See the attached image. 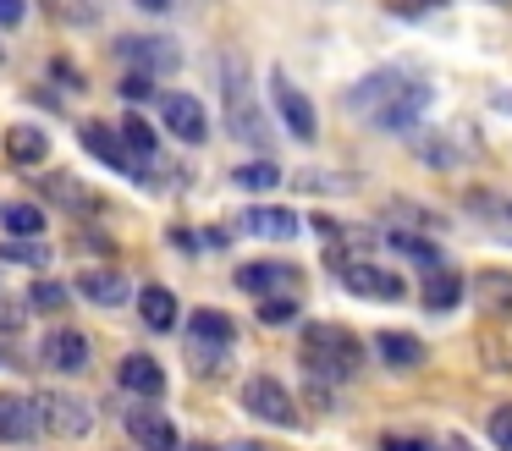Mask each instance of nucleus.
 I'll return each instance as SVG.
<instances>
[{"label": "nucleus", "instance_id": "obj_1", "mask_svg": "<svg viewBox=\"0 0 512 451\" xmlns=\"http://www.w3.org/2000/svg\"><path fill=\"white\" fill-rule=\"evenodd\" d=\"M347 110L364 116L375 132H413L430 110V83L408 72H369L358 88H347Z\"/></svg>", "mask_w": 512, "mask_h": 451}, {"label": "nucleus", "instance_id": "obj_2", "mask_svg": "<svg viewBox=\"0 0 512 451\" xmlns=\"http://www.w3.org/2000/svg\"><path fill=\"white\" fill-rule=\"evenodd\" d=\"M358 363H364V341H358L347 325H309L303 330V369H309L320 385L353 380Z\"/></svg>", "mask_w": 512, "mask_h": 451}, {"label": "nucleus", "instance_id": "obj_3", "mask_svg": "<svg viewBox=\"0 0 512 451\" xmlns=\"http://www.w3.org/2000/svg\"><path fill=\"white\" fill-rule=\"evenodd\" d=\"M413 149L424 154V160L435 165V171H452V165H468V160H479L485 154V138H479L468 121H452V127H430V132H419L413 138Z\"/></svg>", "mask_w": 512, "mask_h": 451}, {"label": "nucleus", "instance_id": "obj_4", "mask_svg": "<svg viewBox=\"0 0 512 451\" xmlns=\"http://www.w3.org/2000/svg\"><path fill=\"white\" fill-rule=\"evenodd\" d=\"M243 407L259 418V424H276V429H292V424H298V402H292V391H287L281 380H270V374L243 380Z\"/></svg>", "mask_w": 512, "mask_h": 451}, {"label": "nucleus", "instance_id": "obj_5", "mask_svg": "<svg viewBox=\"0 0 512 451\" xmlns=\"http://www.w3.org/2000/svg\"><path fill=\"white\" fill-rule=\"evenodd\" d=\"M226 121H232V132L243 143H254V149H265L270 143V127H265V116L254 110V99H248V77H243V66H226Z\"/></svg>", "mask_w": 512, "mask_h": 451}, {"label": "nucleus", "instance_id": "obj_6", "mask_svg": "<svg viewBox=\"0 0 512 451\" xmlns=\"http://www.w3.org/2000/svg\"><path fill=\"white\" fill-rule=\"evenodd\" d=\"M39 407V435H61V440H83L94 429V413L67 391H50V396H34Z\"/></svg>", "mask_w": 512, "mask_h": 451}, {"label": "nucleus", "instance_id": "obj_7", "mask_svg": "<svg viewBox=\"0 0 512 451\" xmlns=\"http://www.w3.org/2000/svg\"><path fill=\"white\" fill-rule=\"evenodd\" d=\"M336 275H342V286L353 297H380V303H397L402 292H408V281L391 270H380V264H358V259H336Z\"/></svg>", "mask_w": 512, "mask_h": 451}, {"label": "nucleus", "instance_id": "obj_8", "mask_svg": "<svg viewBox=\"0 0 512 451\" xmlns=\"http://www.w3.org/2000/svg\"><path fill=\"white\" fill-rule=\"evenodd\" d=\"M160 121H166L182 143H204V138H210V116H204V105L193 94H166V99H160Z\"/></svg>", "mask_w": 512, "mask_h": 451}, {"label": "nucleus", "instance_id": "obj_9", "mask_svg": "<svg viewBox=\"0 0 512 451\" xmlns=\"http://www.w3.org/2000/svg\"><path fill=\"white\" fill-rule=\"evenodd\" d=\"M116 380H122V391L144 396V402H155V396H166V369H160L149 352H133V358L116 363Z\"/></svg>", "mask_w": 512, "mask_h": 451}, {"label": "nucleus", "instance_id": "obj_10", "mask_svg": "<svg viewBox=\"0 0 512 451\" xmlns=\"http://www.w3.org/2000/svg\"><path fill=\"white\" fill-rule=\"evenodd\" d=\"M127 435L144 451H177V424L166 413H155V407H133L127 413Z\"/></svg>", "mask_w": 512, "mask_h": 451}, {"label": "nucleus", "instance_id": "obj_11", "mask_svg": "<svg viewBox=\"0 0 512 451\" xmlns=\"http://www.w3.org/2000/svg\"><path fill=\"white\" fill-rule=\"evenodd\" d=\"M270 83H276V88H270V94H276L281 127H287V132H292V138H298V143H309V138H314V105H309V99H303L298 88H292L287 77H281V72L270 77Z\"/></svg>", "mask_w": 512, "mask_h": 451}, {"label": "nucleus", "instance_id": "obj_12", "mask_svg": "<svg viewBox=\"0 0 512 451\" xmlns=\"http://www.w3.org/2000/svg\"><path fill=\"white\" fill-rule=\"evenodd\" d=\"M78 138H83V149L100 154V160L111 165V171L133 176V154H127V143H122V132H116V127H105V121H83Z\"/></svg>", "mask_w": 512, "mask_h": 451}, {"label": "nucleus", "instance_id": "obj_13", "mask_svg": "<svg viewBox=\"0 0 512 451\" xmlns=\"http://www.w3.org/2000/svg\"><path fill=\"white\" fill-rule=\"evenodd\" d=\"M0 440H45L34 396H0Z\"/></svg>", "mask_w": 512, "mask_h": 451}, {"label": "nucleus", "instance_id": "obj_14", "mask_svg": "<svg viewBox=\"0 0 512 451\" xmlns=\"http://www.w3.org/2000/svg\"><path fill=\"white\" fill-rule=\"evenodd\" d=\"M45 363H50V369H61V374H78L83 363H89V336H83V330H50Z\"/></svg>", "mask_w": 512, "mask_h": 451}, {"label": "nucleus", "instance_id": "obj_15", "mask_svg": "<svg viewBox=\"0 0 512 451\" xmlns=\"http://www.w3.org/2000/svg\"><path fill=\"white\" fill-rule=\"evenodd\" d=\"M237 286H243V292H298V270H292V264H243V270H237Z\"/></svg>", "mask_w": 512, "mask_h": 451}, {"label": "nucleus", "instance_id": "obj_16", "mask_svg": "<svg viewBox=\"0 0 512 451\" xmlns=\"http://www.w3.org/2000/svg\"><path fill=\"white\" fill-rule=\"evenodd\" d=\"M45 154H50V138L39 127L17 121V127L6 132V160H12V165H28V171H34V165H45Z\"/></svg>", "mask_w": 512, "mask_h": 451}, {"label": "nucleus", "instance_id": "obj_17", "mask_svg": "<svg viewBox=\"0 0 512 451\" xmlns=\"http://www.w3.org/2000/svg\"><path fill=\"white\" fill-rule=\"evenodd\" d=\"M243 231H254V237H270V242H287L298 237V215L292 209H243Z\"/></svg>", "mask_w": 512, "mask_h": 451}, {"label": "nucleus", "instance_id": "obj_18", "mask_svg": "<svg viewBox=\"0 0 512 451\" xmlns=\"http://www.w3.org/2000/svg\"><path fill=\"white\" fill-rule=\"evenodd\" d=\"M424 308H435V314H446V308L463 297V281H457V270H446V264H430L424 270V286H419Z\"/></svg>", "mask_w": 512, "mask_h": 451}, {"label": "nucleus", "instance_id": "obj_19", "mask_svg": "<svg viewBox=\"0 0 512 451\" xmlns=\"http://www.w3.org/2000/svg\"><path fill=\"white\" fill-rule=\"evenodd\" d=\"M188 336L199 341V347H237V325L226 314H215V308L188 314Z\"/></svg>", "mask_w": 512, "mask_h": 451}, {"label": "nucleus", "instance_id": "obj_20", "mask_svg": "<svg viewBox=\"0 0 512 451\" xmlns=\"http://www.w3.org/2000/svg\"><path fill=\"white\" fill-rule=\"evenodd\" d=\"M474 297L490 314H512V270H479L474 275Z\"/></svg>", "mask_w": 512, "mask_h": 451}, {"label": "nucleus", "instance_id": "obj_21", "mask_svg": "<svg viewBox=\"0 0 512 451\" xmlns=\"http://www.w3.org/2000/svg\"><path fill=\"white\" fill-rule=\"evenodd\" d=\"M116 50H122L133 66H144V72H166V66H177V50H171L166 39H122Z\"/></svg>", "mask_w": 512, "mask_h": 451}, {"label": "nucleus", "instance_id": "obj_22", "mask_svg": "<svg viewBox=\"0 0 512 451\" xmlns=\"http://www.w3.org/2000/svg\"><path fill=\"white\" fill-rule=\"evenodd\" d=\"M375 352L391 363V369H413V363H424V341L419 336H402V330H380Z\"/></svg>", "mask_w": 512, "mask_h": 451}, {"label": "nucleus", "instance_id": "obj_23", "mask_svg": "<svg viewBox=\"0 0 512 451\" xmlns=\"http://www.w3.org/2000/svg\"><path fill=\"white\" fill-rule=\"evenodd\" d=\"M78 292L89 297V303L111 308V303H127V281L116 270H83L78 275Z\"/></svg>", "mask_w": 512, "mask_h": 451}, {"label": "nucleus", "instance_id": "obj_24", "mask_svg": "<svg viewBox=\"0 0 512 451\" xmlns=\"http://www.w3.org/2000/svg\"><path fill=\"white\" fill-rule=\"evenodd\" d=\"M138 308H144V325L149 330H171V325H177V297H171L166 286H144Z\"/></svg>", "mask_w": 512, "mask_h": 451}, {"label": "nucleus", "instance_id": "obj_25", "mask_svg": "<svg viewBox=\"0 0 512 451\" xmlns=\"http://www.w3.org/2000/svg\"><path fill=\"white\" fill-rule=\"evenodd\" d=\"M39 187H45L50 198H61V204H72V209H94V204H100V198H94L89 187H78L67 171H56V176H39Z\"/></svg>", "mask_w": 512, "mask_h": 451}, {"label": "nucleus", "instance_id": "obj_26", "mask_svg": "<svg viewBox=\"0 0 512 451\" xmlns=\"http://www.w3.org/2000/svg\"><path fill=\"white\" fill-rule=\"evenodd\" d=\"M0 226H6V237H39V231H45V215H39L34 204H6L0 209Z\"/></svg>", "mask_w": 512, "mask_h": 451}, {"label": "nucleus", "instance_id": "obj_27", "mask_svg": "<svg viewBox=\"0 0 512 451\" xmlns=\"http://www.w3.org/2000/svg\"><path fill=\"white\" fill-rule=\"evenodd\" d=\"M116 132H122L127 154H133V165H138V160H155V127H144V116H127Z\"/></svg>", "mask_w": 512, "mask_h": 451}, {"label": "nucleus", "instance_id": "obj_28", "mask_svg": "<svg viewBox=\"0 0 512 451\" xmlns=\"http://www.w3.org/2000/svg\"><path fill=\"white\" fill-rule=\"evenodd\" d=\"M232 182H237V187H248V193H270V187L281 182V165H270V160H248V165H237V171H232Z\"/></svg>", "mask_w": 512, "mask_h": 451}, {"label": "nucleus", "instance_id": "obj_29", "mask_svg": "<svg viewBox=\"0 0 512 451\" xmlns=\"http://www.w3.org/2000/svg\"><path fill=\"white\" fill-rule=\"evenodd\" d=\"M28 308H34V314H61V308H67V286L61 281H34L28 286Z\"/></svg>", "mask_w": 512, "mask_h": 451}, {"label": "nucleus", "instance_id": "obj_30", "mask_svg": "<svg viewBox=\"0 0 512 451\" xmlns=\"http://www.w3.org/2000/svg\"><path fill=\"white\" fill-rule=\"evenodd\" d=\"M259 319H265V325H292V319H298V297L292 292L265 297V303H259Z\"/></svg>", "mask_w": 512, "mask_h": 451}, {"label": "nucleus", "instance_id": "obj_31", "mask_svg": "<svg viewBox=\"0 0 512 451\" xmlns=\"http://www.w3.org/2000/svg\"><path fill=\"white\" fill-rule=\"evenodd\" d=\"M391 248L397 253H408V259H419L424 270H430V264H441V253L430 248V242H419V237H408V231H397V237H391Z\"/></svg>", "mask_w": 512, "mask_h": 451}, {"label": "nucleus", "instance_id": "obj_32", "mask_svg": "<svg viewBox=\"0 0 512 451\" xmlns=\"http://www.w3.org/2000/svg\"><path fill=\"white\" fill-rule=\"evenodd\" d=\"M0 259H6V264H45L50 253L34 248V242H6V248H0Z\"/></svg>", "mask_w": 512, "mask_h": 451}, {"label": "nucleus", "instance_id": "obj_33", "mask_svg": "<svg viewBox=\"0 0 512 451\" xmlns=\"http://www.w3.org/2000/svg\"><path fill=\"white\" fill-rule=\"evenodd\" d=\"M122 94L133 99V105H138V99H149V94H155V72H138V66H133V72L122 77Z\"/></svg>", "mask_w": 512, "mask_h": 451}, {"label": "nucleus", "instance_id": "obj_34", "mask_svg": "<svg viewBox=\"0 0 512 451\" xmlns=\"http://www.w3.org/2000/svg\"><path fill=\"white\" fill-rule=\"evenodd\" d=\"M490 440H496V451H512V407L490 413Z\"/></svg>", "mask_w": 512, "mask_h": 451}, {"label": "nucleus", "instance_id": "obj_35", "mask_svg": "<svg viewBox=\"0 0 512 451\" xmlns=\"http://www.w3.org/2000/svg\"><path fill=\"white\" fill-rule=\"evenodd\" d=\"M23 314H28L23 303H12V297L0 292V330H23Z\"/></svg>", "mask_w": 512, "mask_h": 451}, {"label": "nucleus", "instance_id": "obj_36", "mask_svg": "<svg viewBox=\"0 0 512 451\" xmlns=\"http://www.w3.org/2000/svg\"><path fill=\"white\" fill-rule=\"evenodd\" d=\"M435 6H446V0H391L397 17H419V11H435Z\"/></svg>", "mask_w": 512, "mask_h": 451}, {"label": "nucleus", "instance_id": "obj_37", "mask_svg": "<svg viewBox=\"0 0 512 451\" xmlns=\"http://www.w3.org/2000/svg\"><path fill=\"white\" fill-rule=\"evenodd\" d=\"M380 451H430V446H424L419 435H386V440H380Z\"/></svg>", "mask_w": 512, "mask_h": 451}, {"label": "nucleus", "instance_id": "obj_38", "mask_svg": "<svg viewBox=\"0 0 512 451\" xmlns=\"http://www.w3.org/2000/svg\"><path fill=\"white\" fill-rule=\"evenodd\" d=\"M23 11H28V0H0V28H17Z\"/></svg>", "mask_w": 512, "mask_h": 451}, {"label": "nucleus", "instance_id": "obj_39", "mask_svg": "<svg viewBox=\"0 0 512 451\" xmlns=\"http://www.w3.org/2000/svg\"><path fill=\"white\" fill-rule=\"evenodd\" d=\"M430 451H474V446L463 435H441V446H430Z\"/></svg>", "mask_w": 512, "mask_h": 451}, {"label": "nucleus", "instance_id": "obj_40", "mask_svg": "<svg viewBox=\"0 0 512 451\" xmlns=\"http://www.w3.org/2000/svg\"><path fill=\"white\" fill-rule=\"evenodd\" d=\"M232 451H281V446H265V440H237Z\"/></svg>", "mask_w": 512, "mask_h": 451}, {"label": "nucleus", "instance_id": "obj_41", "mask_svg": "<svg viewBox=\"0 0 512 451\" xmlns=\"http://www.w3.org/2000/svg\"><path fill=\"white\" fill-rule=\"evenodd\" d=\"M138 6H149V11H166V6H171V0H138Z\"/></svg>", "mask_w": 512, "mask_h": 451}, {"label": "nucleus", "instance_id": "obj_42", "mask_svg": "<svg viewBox=\"0 0 512 451\" xmlns=\"http://www.w3.org/2000/svg\"><path fill=\"white\" fill-rule=\"evenodd\" d=\"M496 105H501V110H512V94H501V99H496Z\"/></svg>", "mask_w": 512, "mask_h": 451}, {"label": "nucleus", "instance_id": "obj_43", "mask_svg": "<svg viewBox=\"0 0 512 451\" xmlns=\"http://www.w3.org/2000/svg\"><path fill=\"white\" fill-rule=\"evenodd\" d=\"M0 61H6V50H0Z\"/></svg>", "mask_w": 512, "mask_h": 451}, {"label": "nucleus", "instance_id": "obj_44", "mask_svg": "<svg viewBox=\"0 0 512 451\" xmlns=\"http://www.w3.org/2000/svg\"><path fill=\"white\" fill-rule=\"evenodd\" d=\"M193 451H204V446H193Z\"/></svg>", "mask_w": 512, "mask_h": 451}, {"label": "nucleus", "instance_id": "obj_45", "mask_svg": "<svg viewBox=\"0 0 512 451\" xmlns=\"http://www.w3.org/2000/svg\"><path fill=\"white\" fill-rule=\"evenodd\" d=\"M507 215H512V209H507Z\"/></svg>", "mask_w": 512, "mask_h": 451}]
</instances>
